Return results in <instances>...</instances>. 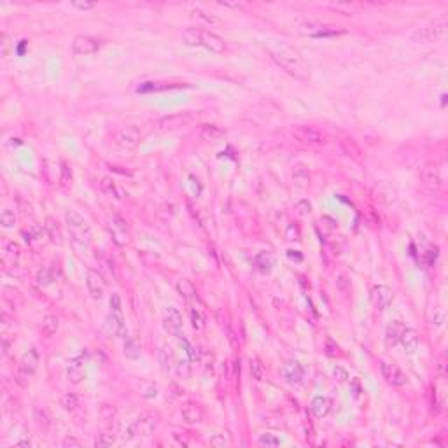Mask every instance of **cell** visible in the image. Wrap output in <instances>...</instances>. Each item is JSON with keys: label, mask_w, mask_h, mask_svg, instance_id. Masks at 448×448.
I'll list each match as a JSON object with an SVG mask.
<instances>
[{"label": "cell", "mask_w": 448, "mask_h": 448, "mask_svg": "<svg viewBox=\"0 0 448 448\" xmlns=\"http://www.w3.org/2000/svg\"><path fill=\"white\" fill-rule=\"evenodd\" d=\"M265 47L278 67H282L285 72H289L291 75H294V77L301 81L308 79V68H306L303 58H301V56L298 55V51H294L289 44H285L284 40L270 39L265 42Z\"/></svg>", "instance_id": "cell-1"}, {"label": "cell", "mask_w": 448, "mask_h": 448, "mask_svg": "<svg viewBox=\"0 0 448 448\" xmlns=\"http://www.w3.org/2000/svg\"><path fill=\"white\" fill-rule=\"evenodd\" d=\"M156 429H158V417L149 413V411H145V413H140L139 417L128 426L126 433H124V438L133 439V438H137V436L149 438V436L154 434Z\"/></svg>", "instance_id": "cell-2"}, {"label": "cell", "mask_w": 448, "mask_h": 448, "mask_svg": "<svg viewBox=\"0 0 448 448\" xmlns=\"http://www.w3.org/2000/svg\"><path fill=\"white\" fill-rule=\"evenodd\" d=\"M65 221H67V226H68V231H70V235L74 236L75 240L81 242V244H86V242L90 240L91 228H90V224H88V221L84 219L79 212L67 210Z\"/></svg>", "instance_id": "cell-3"}, {"label": "cell", "mask_w": 448, "mask_h": 448, "mask_svg": "<svg viewBox=\"0 0 448 448\" xmlns=\"http://www.w3.org/2000/svg\"><path fill=\"white\" fill-rule=\"evenodd\" d=\"M445 32H446L445 23H433V25L417 28V30L410 35V40L411 42H417V44L438 42V40L445 35Z\"/></svg>", "instance_id": "cell-4"}, {"label": "cell", "mask_w": 448, "mask_h": 448, "mask_svg": "<svg viewBox=\"0 0 448 448\" xmlns=\"http://www.w3.org/2000/svg\"><path fill=\"white\" fill-rule=\"evenodd\" d=\"M107 231H109V235L112 236V240H114L116 245L124 247V245L128 244L130 228H128L126 221H124L121 216H118V214H114V216H111L107 219Z\"/></svg>", "instance_id": "cell-5"}, {"label": "cell", "mask_w": 448, "mask_h": 448, "mask_svg": "<svg viewBox=\"0 0 448 448\" xmlns=\"http://www.w3.org/2000/svg\"><path fill=\"white\" fill-rule=\"evenodd\" d=\"M291 133L298 142L305 145H322L326 142V137L322 135V131H319L317 128L310 126V124H296Z\"/></svg>", "instance_id": "cell-6"}, {"label": "cell", "mask_w": 448, "mask_h": 448, "mask_svg": "<svg viewBox=\"0 0 448 448\" xmlns=\"http://www.w3.org/2000/svg\"><path fill=\"white\" fill-rule=\"evenodd\" d=\"M114 144L118 145L119 149H124V151H131L137 145L140 144V131L133 126H124L121 130L116 131L114 135Z\"/></svg>", "instance_id": "cell-7"}, {"label": "cell", "mask_w": 448, "mask_h": 448, "mask_svg": "<svg viewBox=\"0 0 448 448\" xmlns=\"http://www.w3.org/2000/svg\"><path fill=\"white\" fill-rule=\"evenodd\" d=\"M300 34L308 35V37H334V35L345 34V30L336 27L321 25V23H303V25H300Z\"/></svg>", "instance_id": "cell-8"}, {"label": "cell", "mask_w": 448, "mask_h": 448, "mask_svg": "<svg viewBox=\"0 0 448 448\" xmlns=\"http://www.w3.org/2000/svg\"><path fill=\"white\" fill-rule=\"evenodd\" d=\"M182 315H180V312L175 308V306H168L167 312H165V317H163V328L165 331H167L170 336H175V338H180L182 336Z\"/></svg>", "instance_id": "cell-9"}, {"label": "cell", "mask_w": 448, "mask_h": 448, "mask_svg": "<svg viewBox=\"0 0 448 448\" xmlns=\"http://www.w3.org/2000/svg\"><path fill=\"white\" fill-rule=\"evenodd\" d=\"M193 121V114L191 112H182V114H172L167 116V118L160 119L158 128L161 131H175L179 128L188 126L189 123Z\"/></svg>", "instance_id": "cell-10"}, {"label": "cell", "mask_w": 448, "mask_h": 448, "mask_svg": "<svg viewBox=\"0 0 448 448\" xmlns=\"http://www.w3.org/2000/svg\"><path fill=\"white\" fill-rule=\"evenodd\" d=\"M380 371H382V377L385 378V382L390 383L392 387H403V385H406V375L403 373V371L399 370L396 364H392V362L382 361Z\"/></svg>", "instance_id": "cell-11"}, {"label": "cell", "mask_w": 448, "mask_h": 448, "mask_svg": "<svg viewBox=\"0 0 448 448\" xmlns=\"http://www.w3.org/2000/svg\"><path fill=\"white\" fill-rule=\"evenodd\" d=\"M392 300H394V293L392 289L387 287V285H375V287L371 289V303L375 305V308L378 310L389 308Z\"/></svg>", "instance_id": "cell-12"}, {"label": "cell", "mask_w": 448, "mask_h": 448, "mask_svg": "<svg viewBox=\"0 0 448 448\" xmlns=\"http://www.w3.org/2000/svg\"><path fill=\"white\" fill-rule=\"evenodd\" d=\"M100 49V40L90 35H77L72 42V51L75 55H93Z\"/></svg>", "instance_id": "cell-13"}, {"label": "cell", "mask_w": 448, "mask_h": 448, "mask_svg": "<svg viewBox=\"0 0 448 448\" xmlns=\"http://www.w3.org/2000/svg\"><path fill=\"white\" fill-rule=\"evenodd\" d=\"M86 287L88 293L91 294V298H95V300H100L106 294V282H103L102 275L96 270L90 268L86 272Z\"/></svg>", "instance_id": "cell-14"}, {"label": "cell", "mask_w": 448, "mask_h": 448, "mask_svg": "<svg viewBox=\"0 0 448 448\" xmlns=\"http://www.w3.org/2000/svg\"><path fill=\"white\" fill-rule=\"evenodd\" d=\"M106 328L109 331V334H112V336L126 338V334H128L126 324H124V319L118 312H111V313H109L107 319H106Z\"/></svg>", "instance_id": "cell-15"}, {"label": "cell", "mask_w": 448, "mask_h": 448, "mask_svg": "<svg viewBox=\"0 0 448 448\" xmlns=\"http://www.w3.org/2000/svg\"><path fill=\"white\" fill-rule=\"evenodd\" d=\"M201 47L208 49L210 53L221 55V53H224V49H226V42L223 37H219V35L214 34V32L203 30V34H201Z\"/></svg>", "instance_id": "cell-16"}, {"label": "cell", "mask_w": 448, "mask_h": 448, "mask_svg": "<svg viewBox=\"0 0 448 448\" xmlns=\"http://www.w3.org/2000/svg\"><path fill=\"white\" fill-rule=\"evenodd\" d=\"M180 415H182L186 424H198L203 420V408L195 401H188L180 408Z\"/></svg>", "instance_id": "cell-17"}, {"label": "cell", "mask_w": 448, "mask_h": 448, "mask_svg": "<svg viewBox=\"0 0 448 448\" xmlns=\"http://www.w3.org/2000/svg\"><path fill=\"white\" fill-rule=\"evenodd\" d=\"M282 375H284V378L289 383H301V382H303V378H305V368L300 364V362L291 361V362H287V364L284 366Z\"/></svg>", "instance_id": "cell-18"}, {"label": "cell", "mask_w": 448, "mask_h": 448, "mask_svg": "<svg viewBox=\"0 0 448 448\" xmlns=\"http://www.w3.org/2000/svg\"><path fill=\"white\" fill-rule=\"evenodd\" d=\"M422 177H424L426 186L431 189H439L443 186V177H441V172H439L438 165H427L422 172Z\"/></svg>", "instance_id": "cell-19"}, {"label": "cell", "mask_w": 448, "mask_h": 448, "mask_svg": "<svg viewBox=\"0 0 448 448\" xmlns=\"http://www.w3.org/2000/svg\"><path fill=\"white\" fill-rule=\"evenodd\" d=\"M399 343H401V345H403V349H405V352L408 354V356H411V354H415V352H417V350H418V345H420V340H418L417 331L406 328L405 331H403L401 340H399Z\"/></svg>", "instance_id": "cell-20"}, {"label": "cell", "mask_w": 448, "mask_h": 448, "mask_svg": "<svg viewBox=\"0 0 448 448\" xmlns=\"http://www.w3.org/2000/svg\"><path fill=\"white\" fill-rule=\"evenodd\" d=\"M84 377H86V373H84V368H83V359L81 357L72 359L67 366V380L74 383V385H77V383L84 380Z\"/></svg>", "instance_id": "cell-21"}, {"label": "cell", "mask_w": 448, "mask_h": 448, "mask_svg": "<svg viewBox=\"0 0 448 448\" xmlns=\"http://www.w3.org/2000/svg\"><path fill=\"white\" fill-rule=\"evenodd\" d=\"M39 364H40V357H39L37 349H30V350H27L25 356L21 357L19 368H21L23 371H27L28 375H32V377H34L35 371L39 370Z\"/></svg>", "instance_id": "cell-22"}, {"label": "cell", "mask_w": 448, "mask_h": 448, "mask_svg": "<svg viewBox=\"0 0 448 448\" xmlns=\"http://www.w3.org/2000/svg\"><path fill=\"white\" fill-rule=\"evenodd\" d=\"M406 329V326L403 324L401 321H392L389 322V326H387L385 329V345L387 347H394L398 345L399 340H401V334L403 331Z\"/></svg>", "instance_id": "cell-23"}, {"label": "cell", "mask_w": 448, "mask_h": 448, "mask_svg": "<svg viewBox=\"0 0 448 448\" xmlns=\"http://www.w3.org/2000/svg\"><path fill=\"white\" fill-rule=\"evenodd\" d=\"M310 411L315 418H322L331 411V399L326 396H315L310 403Z\"/></svg>", "instance_id": "cell-24"}, {"label": "cell", "mask_w": 448, "mask_h": 448, "mask_svg": "<svg viewBox=\"0 0 448 448\" xmlns=\"http://www.w3.org/2000/svg\"><path fill=\"white\" fill-rule=\"evenodd\" d=\"M189 16H191V18L195 19L198 25L210 27V28H212V27H219V25H221V21L216 18V16L207 14V13H205V11H201V9H191V11H189Z\"/></svg>", "instance_id": "cell-25"}, {"label": "cell", "mask_w": 448, "mask_h": 448, "mask_svg": "<svg viewBox=\"0 0 448 448\" xmlns=\"http://www.w3.org/2000/svg\"><path fill=\"white\" fill-rule=\"evenodd\" d=\"M177 287V293L180 294V296L184 298L188 303H193L195 300H198V294H196V289L193 287V284L189 280H186V278H180V280H177L175 284Z\"/></svg>", "instance_id": "cell-26"}, {"label": "cell", "mask_w": 448, "mask_h": 448, "mask_svg": "<svg viewBox=\"0 0 448 448\" xmlns=\"http://www.w3.org/2000/svg\"><path fill=\"white\" fill-rule=\"evenodd\" d=\"M293 182L298 186V188H306L310 184V170L305 167V165L298 163L294 165L293 168Z\"/></svg>", "instance_id": "cell-27"}, {"label": "cell", "mask_w": 448, "mask_h": 448, "mask_svg": "<svg viewBox=\"0 0 448 448\" xmlns=\"http://www.w3.org/2000/svg\"><path fill=\"white\" fill-rule=\"evenodd\" d=\"M34 420L42 431H47L51 427V413L44 406H35L34 408Z\"/></svg>", "instance_id": "cell-28"}, {"label": "cell", "mask_w": 448, "mask_h": 448, "mask_svg": "<svg viewBox=\"0 0 448 448\" xmlns=\"http://www.w3.org/2000/svg\"><path fill=\"white\" fill-rule=\"evenodd\" d=\"M201 34H203V30L198 27L186 28V30L182 32V40L191 47H200L201 46Z\"/></svg>", "instance_id": "cell-29"}, {"label": "cell", "mask_w": 448, "mask_h": 448, "mask_svg": "<svg viewBox=\"0 0 448 448\" xmlns=\"http://www.w3.org/2000/svg\"><path fill=\"white\" fill-rule=\"evenodd\" d=\"M224 135V131L221 130L216 124H203L200 130V139L201 140H208V142H214V140H219L221 137Z\"/></svg>", "instance_id": "cell-30"}, {"label": "cell", "mask_w": 448, "mask_h": 448, "mask_svg": "<svg viewBox=\"0 0 448 448\" xmlns=\"http://www.w3.org/2000/svg\"><path fill=\"white\" fill-rule=\"evenodd\" d=\"M186 86V84H179V83H144L142 86L139 88L140 93H149V91H165V90H173V88H180Z\"/></svg>", "instance_id": "cell-31"}, {"label": "cell", "mask_w": 448, "mask_h": 448, "mask_svg": "<svg viewBox=\"0 0 448 448\" xmlns=\"http://www.w3.org/2000/svg\"><path fill=\"white\" fill-rule=\"evenodd\" d=\"M58 326H60V321L56 315H46L42 319V326H40V333H42V336L49 338L53 336V334L58 331Z\"/></svg>", "instance_id": "cell-32"}, {"label": "cell", "mask_w": 448, "mask_h": 448, "mask_svg": "<svg viewBox=\"0 0 448 448\" xmlns=\"http://www.w3.org/2000/svg\"><path fill=\"white\" fill-rule=\"evenodd\" d=\"M175 362L177 361H175V356H173V350L170 349V347H163V349L160 350V366H161V370H163L165 373H168Z\"/></svg>", "instance_id": "cell-33"}, {"label": "cell", "mask_w": 448, "mask_h": 448, "mask_svg": "<svg viewBox=\"0 0 448 448\" xmlns=\"http://www.w3.org/2000/svg\"><path fill=\"white\" fill-rule=\"evenodd\" d=\"M100 189H102L103 195L114 198V200H121V193H119L118 186L114 184V180H112L111 177H103L102 182H100Z\"/></svg>", "instance_id": "cell-34"}, {"label": "cell", "mask_w": 448, "mask_h": 448, "mask_svg": "<svg viewBox=\"0 0 448 448\" xmlns=\"http://www.w3.org/2000/svg\"><path fill=\"white\" fill-rule=\"evenodd\" d=\"M341 147H343V151H345V154H349L350 158H354V160H357V161L362 160L361 147H359V145L354 142L352 139H343L341 140Z\"/></svg>", "instance_id": "cell-35"}, {"label": "cell", "mask_w": 448, "mask_h": 448, "mask_svg": "<svg viewBox=\"0 0 448 448\" xmlns=\"http://www.w3.org/2000/svg\"><path fill=\"white\" fill-rule=\"evenodd\" d=\"M60 406H62L63 410H67V411H74V410H77V406H79V399H77V396L72 394V392L62 394V398H60Z\"/></svg>", "instance_id": "cell-36"}, {"label": "cell", "mask_w": 448, "mask_h": 448, "mask_svg": "<svg viewBox=\"0 0 448 448\" xmlns=\"http://www.w3.org/2000/svg\"><path fill=\"white\" fill-rule=\"evenodd\" d=\"M256 265L257 268L261 270L263 273L272 272V266H273V256L270 252H261L259 256L256 257Z\"/></svg>", "instance_id": "cell-37"}, {"label": "cell", "mask_w": 448, "mask_h": 448, "mask_svg": "<svg viewBox=\"0 0 448 448\" xmlns=\"http://www.w3.org/2000/svg\"><path fill=\"white\" fill-rule=\"evenodd\" d=\"M251 375L254 380L261 382L265 378V364L259 357H251Z\"/></svg>", "instance_id": "cell-38"}, {"label": "cell", "mask_w": 448, "mask_h": 448, "mask_svg": "<svg viewBox=\"0 0 448 448\" xmlns=\"http://www.w3.org/2000/svg\"><path fill=\"white\" fill-rule=\"evenodd\" d=\"M124 356H126L128 359H139L140 357L139 343H137L135 340H131V338H128V340L124 341Z\"/></svg>", "instance_id": "cell-39"}, {"label": "cell", "mask_w": 448, "mask_h": 448, "mask_svg": "<svg viewBox=\"0 0 448 448\" xmlns=\"http://www.w3.org/2000/svg\"><path fill=\"white\" fill-rule=\"evenodd\" d=\"M114 443H116V436L112 433H100L95 439L96 448H107V446H112Z\"/></svg>", "instance_id": "cell-40"}, {"label": "cell", "mask_w": 448, "mask_h": 448, "mask_svg": "<svg viewBox=\"0 0 448 448\" xmlns=\"http://www.w3.org/2000/svg\"><path fill=\"white\" fill-rule=\"evenodd\" d=\"M175 371L177 375H179L180 378H189L193 373L191 370V362H189V359H180V361L175 362Z\"/></svg>", "instance_id": "cell-41"}, {"label": "cell", "mask_w": 448, "mask_h": 448, "mask_svg": "<svg viewBox=\"0 0 448 448\" xmlns=\"http://www.w3.org/2000/svg\"><path fill=\"white\" fill-rule=\"evenodd\" d=\"M257 441H259V445H261V446H266V448L278 446V445H280V443H282L275 434H270V433H266V434H263V436H259V439H257Z\"/></svg>", "instance_id": "cell-42"}, {"label": "cell", "mask_w": 448, "mask_h": 448, "mask_svg": "<svg viewBox=\"0 0 448 448\" xmlns=\"http://www.w3.org/2000/svg\"><path fill=\"white\" fill-rule=\"evenodd\" d=\"M0 224L4 226V228H14L16 226V216L14 212L11 210H2V214H0Z\"/></svg>", "instance_id": "cell-43"}, {"label": "cell", "mask_w": 448, "mask_h": 448, "mask_svg": "<svg viewBox=\"0 0 448 448\" xmlns=\"http://www.w3.org/2000/svg\"><path fill=\"white\" fill-rule=\"evenodd\" d=\"M46 229H47V233H49V238H51V240H53V242H58V244H62V236H60L58 226H56V224L53 223V219H47Z\"/></svg>", "instance_id": "cell-44"}, {"label": "cell", "mask_w": 448, "mask_h": 448, "mask_svg": "<svg viewBox=\"0 0 448 448\" xmlns=\"http://www.w3.org/2000/svg\"><path fill=\"white\" fill-rule=\"evenodd\" d=\"M51 280H53V278H51V273L47 268H40L37 272V282L40 285H49Z\"/></svg>", "instance_id": "cell-45"}, {"label": "cell", "mask_w": 448, "mask_h": 448, "mask_svg": "<svg viewBox=\"0 0 448 448\" xmlns=\"http://www.w3.org/2000/svg\"><path fill=\"white\" fill-rule=\"evenodd\" d=\"M296 212L300 214V216H308L310 212H312V203H310L308 200H301L296 203Z\"/></svg>", "instance_id": "cell-46"}, {"label": "cell", "mask_w": 448, "mask_h": 448, "mask_svg": "<svg viewBox=\"0 0 448 448\" xmlns=\"http://www.w3.org/2000/svg\"><path fill=\"white\" fill-rule=\"evenodd\" d=\"M333 375H334V378H336V380L340 382V383L349 382V378H350L349 371H347L345 368H341V366H336V368L333 370Z\"/></svg>", "instance_id": "cell-47"}, {"label": "cell", "mask_w": 448, "mask_h": 448, "mask_svg": "<svg viewBox=\"0 0 448 448\" xmlns=\"http://www.w3.org/2000/svg\"><path fill=\"white\" fill-rule=\"evenodd\" d=\"M142 396H144V398H147V399L156 398V396H158V389H156L154 383H144V385H142Z\"/></svg>", "instance_id": "cell-48"}, {"label": "cell", "mask_w": 448, "mask_h": 448, "mask_svg": "<svg viewBox=\"0 0 448 448\" xmlns=\"http://www.w3.org/2000/svg\"><path fill=\"white\" fill-rule=\"evenodd\" d=\"M30 378H32V375H28L27 371H23L21 368H19L18 373H16V382H18V385H21V387H27L28 382H30Z\"/></svg>", "instance_id": "cell-49"}, {"label": "cell", "mask_w": 448, "mask_h": 448, "mask_svg": "<svg viewBox=\"0 0 448 448\" xmlns=\"http://www.w3.org/2000/svg\"><path fill=\"white\" fill-rule=\"evenodd\" d=\"M62 446L63 448H81L83 446V443H81L77 438H74V436H67V438L62 441Z\"/></svg>", "instance_id": "cell-50"}, {"label": "cell", "mask_w": 448, "mask_h": 448, "mask_svg": "<svg viewBox=\"0 0 448 448\" xmlns=\"http://www.w3.org/2000/svg\"><path fill=\"white\" fill-rule=\"evenodd\" d=\"M109 306H111V312H118L121 313V298L119 294H112L111 300H109Z\"/></svg>", "instance_id": "cell-51"}, {"label": "cell", "mask_w": 448, "mask_h": 448, "mask_svg": "<svg viewBox=\"0 0 448 448\" xmlns=\"http://www.w3.org/2000/svg\"><path fill=\"white\" fill-rule=\"evenodd\" d=\"M60 180H62V184H65V186L72 180V170L68 168V165L65 163V161L62 163V179Z\"/></svg>", "instance_id": "cell-52"}, {"label": "cell", "mask_w": 448, "mask_h": 448, "mask_svg": "<svg viewBox=\"0 0 448 448\" xmlns=\"http://www.w3.org/2000/svg\"><path fill=\"white\" fill-rule=\"evenodd\" d=\"M70 6L74 7V9H79V11H91L96 7V4L95 2H72Z\"/></svg>", "instance_id": "cell-53"}, {"label": "cell", "mask_w": 448, "mask_h": 448, "mask_svg": "<svg viewBox=\"0 0 448 448\" xmlns=\"http://www.w3.org/2000/svg\"><path fill=\"white\" fill-rule=\"evenodd\" d=\"M326 354H328V356H336V354H338L336 343L331 340V338H328V340H326Z\"/></svg>", "instance_id": "cell-54"}, {"label": "cell", "mask_w": 448, "mask_h": 448, "mask_svg": "<svg viewBox=\"0 0 448 448\" xmlns=\"http://www.w3.org/2000/svg\"><path fill=\"white\" fill-rule=\"evenodd\" d=\"M438 371L441 377H445L446 375V356L445 354H441V356L438 357Z\"/></svg>", "instance_id": "cell-55"}, {"label": "cell", "mask_w": 448, "mask_h": 448, "mask_svg": "<svg viewBox=\"0 0 448 448\" xmlns=\"http://www.w3.org/2000/svg\"><path fill=\"white\" fill-rule=\"evenodd\" d=\"M9 46H11V42H9V35L4 34V35H2V56H7V53H9Z\"/></svg>", "instance_id": "cell-56"}, {"label": "cell", "mask_w": 448, "mask_h": 448, "mask_svg": "<svg viewBox=\"0 0 448 448\" xmlns=\"http://www.w3.org/2000/svg\"><path fill=\"white\" fill-rule=\"evenodd\" d=\"M7 252H9L11 256L18 257L19 256V245L14 244V242H9V244H7Z\"/></svg>", "instance_id": "cell-57"}, {"label": "cell", "mask_w": 448, "mask_h": 448, "mask_svg": "<svg viewBox=\"0 0 448 448\" xmlns=\"http://www.w3.org/2000/svg\"><path fill=\"white\" fill-rule=\"evenodd\" d=\"M287 238H289V240H300V231H298L296 226H289V229H287Z\"/></svg>", "instance_id": "cell-58"}, {"label": "cell", "mask_w": 448, "mask_h": 448, "mask_svg": "<svg viewBox=\"0 0 448 448\" xmlns=\"http://www.w3.org/2000/svg\"><path fill=\"white\" fill-rule=\"evenodd\" d=\"M182 343H184V347H186V352H188V356L191 357V361H196V359H198V354L195 352V349H193V347L189 345V343L186 341V340H182Z\"/></svg>", "instance_id": "cell-59"}, {"label": "cell", "mask_w": 448, "mask_h": 448, "mask_svg": "<svg viewBox=\"0 0 448 448\" xmlns=\"http://www.w3.org/2000/svg\"><path fill=\"white\" fill-rule=\"evenodd\" d=\"M9 349H11V343L9 340H7V336L2 338V350H4V356H7L9 354Z\"/></svg>", "instance_id": "cell-60"}, {"label": "cell", "mask_w": 448, "mask_h": 448, "mask_svg": "<svg viewBox=\"0 0 448 448\" xmlns=\"http://www.w3.org/2000/svg\"><path fill=\"white\" fill-rule=\"evenodd\" d=\"M210 443H212L214 446H224V445H226L224 439H219V438H212V439H210Z\"/></svg>", "instance_id": "cell-61"}, {"label": "cell", "mask_w": 448, "mask_h": 448, "mask_svg": "<svg viewBox=\"0 0 448 448\" xmlns=\"http://www.w3.org/2000/svg\"><path fill=\"white\" fill-rule=\"evenodd\" d=\"M338 285H340V289L345 291L347 289V277H343V275L338 277Z\"/></svg>", "instance_id": "cell-62"}, {"label": "cell", "mask_w": 448, "mask_h": 448, "mask_svg": "<svg viewBox=\"0 0 448 448\" xmlns=\"http://www.w3.org/2000/svg\"><path fill=\"white\" fill-rule=\"evenodd\" d=\"M219 4H221V6H226V7H236V9H238V7H244L245 6V4H240V2H238V4L236 2L235 4H231V2H219Z\"/></svg>", "instance_id": "cell-63"}, {"label": "cell", "mask_w": 448, "mask_h": 448, "mask_svg": "<svg viewBox=\"0 0 448 448\" xmlns=\"http://www.w3.org/2000/svg\"><path fill=\"white\" fill-rule=\"evenodd\" d=\"M30 445H32V443L28 441V439H23V441H18V443H16V446H28V448H30Z\"/></svg>", "instance_id": "cell-64"}]
</instances>
